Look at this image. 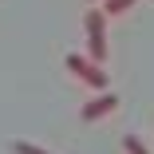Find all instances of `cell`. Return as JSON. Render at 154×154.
Returning <instances> with one entry per match:
<instances>
[{
  "label": "cell",
  "instance_id": "obj_1",
  "mask_svg": "<svg viewBox=\"0 0 154 154\" xmlns=\"http://www.w3.org/2000/svg\"><path fill=\"white\" fill-rule=\"evenodd\" d=\"M83 32H87V59H91V63H103V59H107V16L95 8V4H91L87 8V16H83Z\"/></svg>",
  "mask_w": 154,
  "mask_h": 154
},
{
  "label": "cell",
  "instance_id": "obj_2",
  "mask_svg": "<svg viewBox=\"0 0 154 154\" xmlns=\"http://www.w3.org/2000/svg\"><path fill=\"white\" fill-rule=\"evenodd\" d=\"M63 63H67V71H71L79 83H87V87H95V91H107V87H111V79H107L103 63H91L83 51H67Z\"/></svg>",
  "mask_w": 154,
  "mask_h": 154
},
{
  "label": "cell",
  "instance_id": "obj_3",
  "mask_svg": "<svg viewBox=\"0 0 154 154\" xmlns=\"http://www.w3.org/2000/svg\"><path fill=\"white\" fill-rule=\"evenodd\" d=\"M111 111H119V95H115V91H99L95 99H87V103L79 107V119H83V122H99V119H107Z\"/></svg>",
  "mask_w": 154,
  "mask_h": 154
},
{
  "label": "cell",
  "instance_id": "obj_4",
  "mask_svg": "<svg viewBox=\"0 0 154 154\" xmlns=\"http://www.w3.org/2000/svg\"><path fill=\"white\" fill-rule=\"evenodd\" d=\"M12 154H51V150L40 146V142H32V138H16L12 142Z\"/></svg>",
  "mask_w": 154,
  "mask_h": 154
},
{
  "label": "cell",
  "instance_id": "obj_5",
  "mask_svg": "<svg viewBox=\"0 0 154 154\" xmlns=\"http://www.w3.org/2000/svg\"><path fill=\"white\" fill-rule=\"evenodd\" d=\"M131 4H134V0H103L99 12H103V16H119V12H127Z\"/></svg>",
  "mask_w": 154,
  "mask_h": 154
},
{
  "label": "cell",
  "instance_id": "obj_6",
  "mask_svg": "<svg viewBox=\"0 0 154 154\" xmlns=\"http://www.w3.org/2000/svg\"><path fill=\"white\" fill-rule=\"evenodd\" d=\"M122 150H127V154H150L146 142H142L138 134H127V138H122Z\"/></svg>",
  "mask_w": 154,
  "mask_h": 154
},
{
  "label": "cell",
  "instance_id": "obj_7",
  "mask_svg": "<svg viewBox=\"0 0 154 154\" xmlns=\"http://www.w3.org/2000/svg\"><path fill=\"white\" fill-rule=\"evenodd\" d=\"M87 4H99V0H87Z\"/></svg>",
  "mask_w": 154,
  "mask_h": 154
}]
</instances>
